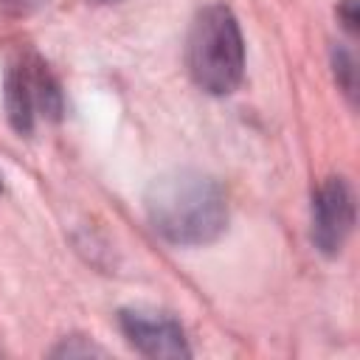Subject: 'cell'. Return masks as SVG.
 <instances>
[{"mask_svg":"<svg viewBox=\"0 0 360 360\" xmlns=\"http://www.w3.org/2000/svg\"><path fill=\"white\" fill-rule=\"evenodd\" d=\"M143 208L155 233L180 248L208 245L228 225L222 186L197 169H174L155 177L146 188Z\"/></svg>","mask_w":360,"mask_h":360,"instance_id":"obj_1","label":"cell"},{"mask_svg":"<svg viewBox=\"0 0 360 360\" xmlns=\"http://www.w3.org/2000/svg\"><path fill=\"white\" fill-rule=\"evenodd\" d=\"M186 65L200 90L228 96L239 87L245 70V42L233 11L225 3L205 6L188 31Z\"/></svg>","mask_w":360,"mask_h":360,"instance_id":"obj_2","label":"cell"},{"mask_svg":"<svg viewBox=\"0 0 360 360\" xmlns=\"http://www.w3.org/2000/svg\"><path fill=\"white\" fill-rule=\"evenodd\" d=\"M3 98H6L8 124L20 135H28L34 129L37 115L59 118V112H62V93H59L53 76L37 59H20V62L8 65Z\"/></svg>","mask_w":360,"mask_h":360,"instance_id":"obj_3","label":"cell"},{"mask_svg":"<svg viewBox=\"0 0 360 360\" xmlns=\"http://www.w3.org/2000/svg\"><path fill=\"white\" fill-rule=\"evenodd\" d=\"M354 228V194L343 177H329L312 194V242L323 256H338Z\"/></svg>","mask_w":360,"mask_h":360,"instance_id":"obj_4","label":"cell"},{"mask_svg":"<svg viewBox=\"0 0 360 360\" xmlns=\"http://www.w3.org/2000/svg\"><path fill=\"white\" fill-rule=\"evenodd\" d=\"M118 323H121L124 338L146 357H188L191 354L183 326L160 309L127 307L118 312Z\"/></svg>","mask_w":360,"mask_h":360,"instance_id":"obj_5","label":"cell"},{"mask_svg":"<svg viewBox=\"0 0 360 360\" xmlns=\"http://www.w3.org/2000/svg\"><path fill=\"white\" fill-rule=\"evenodd\" d=\"M338 73H343V87H346V93H354V68H352V56H349L343 48L335 51V76H338Z\"/></svg>","mask_w":360,"mask_h":360,"instance_id":"obj_6","label":"cell"},{"mask_svg":"<svg viewBox=\"0 0 360 360\" xmlns=\"http://www.w3.org/2000/svg\"><path fill=\"white\" fill-rule=\"evenodd\" d=\"M48 0H0V14H8V17H22V14H31L37 11L39 6H45Z\"/></svg>","mask_w":360,"mask_h":360,"instance_id":"obj_7","label":"cell"},{"mask_svg":"<svg viewBox=\"0 0 360 360\" xmlns=\"http://www.w3.org/2000/svg\"><path fill=\"white\" fill-rule=\"evenodd\" d=\"M338 14L343 17V25H346L349 31L357 28V3H354V0H343V6L338 8Z\"/></svg>","mask_w":360,"mask_h":360,"instance_id":"obj_8","label":"cell"},{"mask_svg":"<svg viewBox=\"0 0 360 360\" xmlns=\"http://www.w3.org/2000/svg\"><path fill=\"white\" fill-rule=\"evenodd\" d=\"M53 354L73 357V354H104V352H101V349H96V346H73V343H68V340H65V346H59Z\"/></svg>","mask_w":360,"mask_h":360,"instance_id":"obj_9","label":"cell"},{"mask_svg":"<svg viewBox=\"0 0 360 360\" xmlns=\"http://www.w3.org/2000/svg\"><path fill=\"white\" fill-rule=\"evenodd\" d=\"M96 3H115V0H96Z\"/></svg>","mask_w":360,"mask_h":360,"instance_id":"obj_10","label":"cell"}]
</instances>
